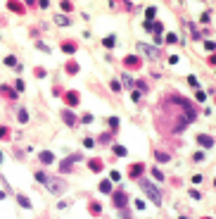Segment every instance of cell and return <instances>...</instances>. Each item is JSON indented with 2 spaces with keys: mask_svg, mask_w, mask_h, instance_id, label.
<instances>
[{
  "mask_svg": "<svg viewBox=\"0 0 216 219\" xmlns=\"http://www.w3.org/2000/svg\"><path fill=\"white\" fill-rule=\"evenodd\" d=\"M192 160H195V162H202V160H204V153H202V150H197V153L192 155Z\"/></svg>",
  "mask_w": 216,
  "mask_h": 219,
  "instance_id": "e0dca14e",
  "label": "cell"
},
{
  "mask_svg": "<svg viewBox=\"0 0 216 219\" xmlns=\"http://www.w3.org/2000/svg\"><path fill=\"white\" fill-rule=\"evenodd\" d=\"M214 186H216V181H214Z\"/></svg>",
  "mask_w": 216,
  "mask_h": 219,
  "instance_id": "d6a6232c",
  "label": "cell"
},
{
  "mask_svg": "<svg viewBox=\"0 0 216 219\" xmlns=\"http://www.w3.org/2000/svg\"><path fill=\"white\" fill-rule=\"evenodd\" d=\"M204 219H209V217H204Z\"/></svg>",
  "mask_w": 216,
  "mask_h": 219,
  "instance_id": "836d02e7",
  "label": "cell"
},
{
  "mask_svg": "<svg viewBox=\"0 0 216 219\" xmlns=\"http://www.w3.org/2000/svg\"><path fill=\"white\" fill-rule=\"evenodd\" d=\"M197 143H200L202 148H212V145H214V138L207 136V133H200V136H197Z\"/></svg>",
  "mask_w": 216,
  "mask_h": 219,
  "instance_id": "3957f363",
  "label": "cell"
},
{
  "mask_svg": "<svg viewBox=\"0 0 216 219\" xmlns=\"http://www.w3.org/2000/svg\"><path fill=\"white\" fill-rule=\"evenodd\" d=\"M90 169H93V172H100V169H102V164H100L97 160H93V162H90Z\"/></svg>",
  "mask_w": 216,
  "mask_h": 219,
  "instance_id": "2e32d148",
  "label": "cell"
},
{
  "mask_svg": "<svg viewBox=\"0 0 216 219\" xmlns=\"http://www.w3.org/2000/svg\"><path fill=\"white\" fill-rule=\"evenodd\" d=\"M5 64H7V67H17V60H14V57H12V55H10V57H7V60H5Z\"/></svg>",
  "mask_w": 216,
  "mask_h": 219,
  "instance_id": "44dd1931",
  "label": "cell"
},
{
  "mask_svg": "<svg viewBox=\"0 0 216 219\" xmlns=\"http://www.w3.org/2000/svg\"><path fill=\"white\" fill-rule=\"evenodd\" d=\"M62 50H64V53H74V50H76V45H74V43H64V45H62Z\"/></svg>",
  "mask_w": 216,
  "mask_h": 219,
  "instance_id": "4fadbf2b",
  "label": "cell"
},
{
  "mask_svg": "<svg viewBox=\"0 0 216 219\" xmlns=\"http://www.w3.org/2000/svg\"><path fill=\"white\" fill-rule=\"evenodd\" d=\"M0 162H2V153H0Z\"/></svg>",
  "mask_w": 216,
  "mask_h": 219,
  "instance_id": "1f68e13d",
  "label": "cell"
},
{
  "mask_svg": "<svg viewBox=\"0 0 216 219\" xmlns=\"http://www.w3.org/2000/svg\"><path fill=\"white\" fill-rule=\"evenodd\" d=\"M112 91H121V84L119 81H112Z\"/></svg>",
  "mask_w": 216,
  "mask_h": 219,
  "instance_id": "83f0119b",
  "label": "cell"
},
{
  "mask_svg": "<svg viewBox=\"0 0 216 219\" xmlns=\"http://www.w3.org/2000/svg\"><path fill=\"white\" fill-rule=\"evenodd\" d=\"M100 190H102V193H109V190H112V184H109V181H102V184H100Z\"/></svg>",
  "mask_w": 216,
  "mask_h": 219,
  "instance_id": "7c38bea8",
  "label": "cell"
},
{
  "mask_svg": "<svg viewBox=\"0 0 216 219\" xmlns=\"http://www.w3.org/2000/svg\"><path fill=\"white\" fill-rule=\"evenodd\" d=\"M109 179H112V181H119V179H121V174H119V172H112V174H109Z\"/></svg>",
  "mask_w": 216,
  "mask_h": 219,
  "instance_id": "484cf974",
  "label": "cell"
},
{
  "mask_svg": "<svg viewBox=\"0 0 216 219\" xmlns=\"http://www.w3.org/2000/svg\"><path fill=\"white\" fill-rule=\"evenodd\" d=\"M19 122H26V110H19Z\"/></svg>",
  "mask_w": 216,
  "mask_h": 219,
  "instance_id": "f1b7e54d",
  "label": "cell"
},
{
  "mask_svg": "<svg viewBox=\"0 0 216 219\" xmlns=\"http://www.w3.org/2000/svg\"><path fill=\"white\" fill-rule=\"evenodd\" d=\"M57 24H60V26H67V24H69V19H67V17H57Z\"/></svg>",
  "mask_w": 216,
  "mask_h": 219,
  "instance_id": "d4e9b609",
  "label": "cell"
},
{
  "mask_svg": "<svg viewBox=\"0 0 216 219\" xmlns=\"http://www.w3.org/2000/svg\"><path fill=\"white\" fill-rule=\"evenodd\" d=\"M123 84H126L128 88H133V81H131V76H128V74H123Z\"/></svg>",
  "mask_w": 216,
  "mask_h": 219,
  "instance_id": "603a6c76",
  "label": "cell"
},
{
  "mask_svg": "<svg viewBox=\"0 0 216 219\" xmlns=\"http://www.w3.org/2000/svg\"><path fill=\"white\" fill-rule=\"evenodd\" d=\"M62 5V10H64V12H71V10H74V5H71V2H60Z\"/></svg>",
  "mask_w": 216,
  "mask_h": 219,
  "instance_id": "d6986e66",
  "label": "cell"
},
{
  "mask_svg": "<svg viewBox=\"0 0 216 219\" xmlns=\"http://www.w3.org/2000/svg\"><path fill=\"white\" fill-rule=\"evenodd\" d=\"M154 157H157V162H169V160H171V157L166 155V153H161V150H157V153H154Z\"/></svg>",
  "mask_w": 216,
  "mask_h": 219,
  "instance_id": "9c48e42d",
  "label": "cell"
},
{
  "mask_svg": "<svg viewBox=\"0 0 216 219\" xmlns=\"http://www.w3.org/2000/svg\"><path fill=\"white\" fill-rule=\"evenodd\" d=\"M67 102L69 105H76L78 102V93H67Z\"/></svg>",
  "mask_w": 216,
  "mask_h": 219,
  "instance_id": "8fae6325",
  "label": "cell"
},
{
  "mask_svg": "<svg viewBox=\"0 0 216 219\" xmlns=\"http://www.w3.org/2000/svg\"><path fill=\"white\" fill-rule=\"evenodd\" d=\"M2 198H5V193H2V190H0V200H2Z\"/></svg>",
  "mask_w": 216,
  "mask_h": 219,
  "instance_id": "4dcf8cb0",
  "label": "cell"
},
{
  "mask_svg": "<svg viewBox=\"0 0 216 219\" xmlns=\"http://www.w3.org/2000/svg\"><path fill=\"white\" fill-rule=\"evenodd\" d=\"M178 38H176V33H166V43H176Z\"/></svg>",
  "mask_w": 216,
  "mask_h": 219,
  "instance_id": "7402d4cb",
  "label": "cell"
},
{
  "mask_svg": "<svg viewBox=\"0 0 216 219\" xmlns=\"http://www.w3.org/2000/svg\"><path fill=\"white\" fill-rule=\"evenodd\" d=\"M83 145H86V148H93V145H95V141H93V138H86V141H83Z\"/></svg>",
  "mask_w": 216,
  "mask_h": 219,
  "instance_id": "4316f807",
  "label": "cell"
},
{
  "mask_svg": "<svg viewBox=\"0 0 216 219\" xmlns=\"http://www.w3.org/2000/svg\"><path fill=\"white\" fill-rule=\"evenodd\" d=\"M140 50H145V53H147V55H150V57H157V55H159V53H157V50H154V48H147V45H145V43H140Z\"/></svg>",
  "mask_w": 216,
  "mask_h": 219,
  "instance_id": "ba28073f",
  "label": "cell"
},
{
  "mask_svg": "<svg viewBox=\"0 0 216 219\" xmlns=\"http://www.w3.org/2000/svg\"><path fill=\"white\" fill-rule=\"evenodd\" d=\"M17 202H19L22 207H26V210H29V207H31V200H29V198H26V195H17Z\"/></svg>",
  "mask_w": 216,
  "mask_h": 219,
  "instance_id": "52a82bcc",
  "label": "cell"
},
{
  "mask_svg": "<svg viewBox=\"0 0 216 219\" xmlns=\"http://www.w3.org/2000/svg\"><path fill=\"white\" fill-rule=\"evenodd\" d=\"M38 157H40V162H43V164H50V162H52V157H55V155H52L50 150H43V153H40V155H38Z\"/></svg>",
  "mask_w": 216,
  "mask_h": 219,
  "instance_id": "8992f818",
  "label": "cell"
},
{
  "mask_svg": "<svg viewBox=\"0 0 216 219\" xmlns=\"http://www.w3.org/2000/svg\"><path fill=\"white\" fill-rule=\"evenodd\" d=\"M114 153H117V155H126V148H123V145H114Z\"/></svg>",
  "mask_w": 216,
  "mask_h": 219,
  "instance_id": "ac0fdd59",
  "label": "cell"
},
{
  "mask_svg": "<svg viewBox=\"0 0 216 219\" xmlns=\"http://www.w3.org/2000/svg\"><path fill=\"white\" fill-rule=\"evenodd\" d=\"M152 176H154V179H159V181H161V179H164V174H161V172H159V169H152Z\"/></svg>",
  "mask_w": 216,
  "mask_h": 219,
  "instance_id": "cb8c5ba5",
  "label": "cell"
},
{
  "mask_svg": "<svg viewBox=\"0 0 216 219\" xmlns=\"http://www.w3.org/2000/svg\"><path fill=\"white\" fill-rule=\"evenodd\" d=\"M36 179H38V181H43V184H45V181H48V174H45V172H36Z\"/></svg>",
  "mask_w": 216,
  "mask_h": 219,
  "instance_id": "9a60e30c",
  "label": "cell"
},
{
  "mask_svg": "<svg viewBox=\"0 0 216 219\" xmlns=\"http://www.w3.org/2000/svg\"><path fill=\"white\" fill-rule=\"evenodd\" d=\"M204 48H207V50H216V43H212V41H209V43H204Z\"/></svg>",
  "mask_w": 216,
  "mask_h": 219,
  "instance_id": "f546056e",
  "label": "cell"
},
{
  "mask_svg": "<svg viewBox=\"0 0 216 219\" xmlns=\"http://www.w3.org/2000/svg\"><path fill=\"white\" fill-rule=\"evenodd\" d=\"M140 188H143V190L147 193V198L152 200L154 205H159V202H161V195H159V190H157V186H152L150 181H140Z\"/></svg>",
  "mask_w": 216,
  "mask_h": 219,
  "instance_id": "6da1fadb",
  "label": "cell"
},
{
  "mask_svg": "<svg viewBox=\"0 0 216 219\" xmlns=\"http://www.w3.org/2000/svg\"><path fill=\"white\" fill-rule=\"evenodd\" d=\"M143 172H145V167H143V164H131V167H128V174H131L133 179H138Z\"/></svg>",
  "mask_w": 216,
  "mask_h": 219,
  "instance_id": "5b68a950",
  "label": "cell"
},
{
  "mask_svg": "<svg viewBox=\"0 0 216 219\" xmlns=\"http://www.w3.org/2000/svg\"><path fill=\"white\" fill-rule=\"evenodd\" d=\"M123 64H126L128 69H131V67H133V69H138V67H140V57H138V55H128V57L123 60Z\"/></svg>",
  "mask_w": 216,
  "mask_h": 219,
  "instance_id": "277c9868",
  "label": "cell"
},
{
  "mask_svg": "<svg viewBox=\"0 0 216 219\" xmlns=\"http://www.w3.org/2000/svg\"><path fill=\"white\" fill-rule=\"evenodd\" d=\"M90 212H95V214H100V212H102V207H100L97 202H93V205H90Z\"/></svg>",
  "mask_w": 216,
  "mask_h": 219,
  "instance_id": "ffe728a7",
  "label": "cell"
},
{
  "mask_svg": "<svg viewBox=\"0 0 216 219\" xmlns=\"http://www.w3.org/2000/svg\"><path fill=\"white\" fill-rule=\"evenodd\" d=\"M112 202H114V207H119V210H121V207H126V202H128V198H126V193H121V190H119V193H114V198H112Z\"/></svg>",
  "mask_w": 216,
  "mask_h": 219,
  "instance_id": "7a4b0ae2",
  "label": "cell"
},
{
  "mask_svg": "<svg viewBox=\"0 0 216 219\" xmlns=\"http://www.w3.org/2000/svg\"><path fill=\"white\" fill-rule=\"evenodd\" d=\"M102 43H105V48H114V45H117V38H114V36H107Z\"/></svg>",
  "mask_w": 216,
  "mask_h": 219,
  "instance_id": "30bf717a",
  "label": "cell"
},
{
  "mask_svg": "<svg viewBox=\"0 0 216 219\" xmlns=\"http://www.w3.org/2000/svg\"><path fill=\"white\" fill-rule=\"evenodd\" d=\"M64 122H67V124H74L76 119H74V114H71V112H64Z\"/></svg>",
  "mask_w": 216,
  "mask_h": 219,
  "instance_id": "5bb4252c",
  "label": "cell"
}]
</instances>
